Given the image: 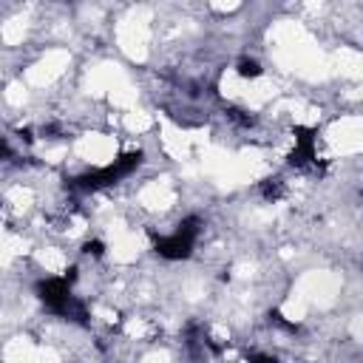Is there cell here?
Wrapping results in <instances>:
<instances>
[{
    "instance_id": "obj_1",
    "label": "cell",
    "mask_w": 363,
    "mask_h": 363,
    "mask_svg": "<svg viewBox=\"0 0 363 363\" xmlns=\"http://www.w3.org/2000/svg\"><path fill=\"white\" fill-rule=\"evenodd\" d=\"M139 164H142V150H130V153H122L119 159H113L111 164H105V167H99V170H88V173H82V176H74V179L68 182V187L77 190V193H94V190L111 187V184H116L119 179L130 176Z\"/></svg>"
},
{
    "instance_id": "obj_2",
    "label": "cell",
    "mask_w": 363,
    "mask_h": 363,
    "mask_svg": "<svg viewBox=\"0 0 363 363\" xmlns=\"http://www.w3.org/2000/svg\"><path fill=\"white\" fill-rule=\"evenodd\" d=\"M201 233V218L199 216H184L176 227L173 235H156L150 233L153 238V250L164 258V261H184L193 255V247H196V238Z\"/></svg>"
},
{
    "instance_id": "obj_3",
    "label": "cell",
    "mask_w": 363,
    "mask_h": 363,
    "mask_svg": "<svg viewBox=\"0 0 363 363\" xmlns=\"http://www.w3.org/2000/svg\"><path fill=\"white\" fill-rule=\"evenodd\" d=\"M34 292H37V298H40L54 315H62L65 306H68V301L74 298V295H71V284H68L65 278H43V281H37Z\"/></svg>"
},
{
    "instance_id": "obj_4",
    "label": "cell",
    "mask_w": 363,
    "mask_h": 363,
    "mask_svg": "<svg viewBox=\"0 0 363 363\" xmlns=\"http://www.w3.org/2000/svg\"><path fill=\"white\" fill-rule=\"evenodd\" d=\"M292 133H295V147L289 153V164L292 167H306L309 162H315V128L295 125Z\"/></svg>"
},
{
    "instance_id": "obj_5",
    "label": "cell",
    "mask_w": 363,
    "mask_h": 363,
    "mask_svg": "<svg viewBox=\"0 0 363 363\" xmlns=\"http://www.w3.org/2000/svg\"><path fill=\"white\" fill-rule=\"evenodd\" d=\"M258 190H261V196H264L267 201H278V199L284 196V179H281V176L264 179V182L258 184Z\"/></svg>"
},
{
    "instance_id": "obj_6",
    "label": "cell",
    "mask_w": 363,
    "mask_h": 363,
    "mask_svg": "<svg viewBox=\"0 0 363 363\" xmlns=\"http://www.w3.org/2000/svg\"><path fill=\"white\" fill-rule=\"evenodd\" d=\"M235 71H238V77H244V79H255V77H261V74H264L261 62H258V60H252V57H241V60L235 62Z\"/></svg>"
},
{
    "instance_id": "obj_7",
    "label": "cell",
    "mask_w": 363,
    "mask_h": 363,
    "mask_svg": "<svg viewBox=\"0 0 363 363\" xmlns=\"http://www.w3.org/2000/svg\"><path fill=\"white\" fill-rule=\"evenodd\" d=\"M224 113H227V119L235 122L238 128H252V125H255V116H252L250 111H241V108H233V105H230Z\"/></svg>"
},
{
    "instance_id": "obj_8",
    "label": "cell",
    "mask_w": 363,
    "mask_h": 363,
    "mask_svg": "<svg viewBox=\"0 0 363 363\" xmlns=\"http://www.w3.org/2000/svg\"><path fill=\"white\" fill-rule=\"evenodd\" d=\"M269 323H275L278 329H284V332H289V335H298L301 332V323H295V320H286L278 309H269Z\"/></svg>"
},
{
    "instance_id": "obj_9",
    "label": "cell",
    "mask_w": 363,
    "mask_h": 363,
    "mask_svg": "<svg viewBox=\"0 0 363 363\" xmlns=\"http://www.w3.org/2000/svg\"><path fill=\"white\" fill-rule=\"evenodd\" d=\"M82 252H85V255H91V258H102V255H105V244H102L99 238L85 241V244H82Z\"/></svg>"
},
{
    "instance_id": "obj_10",
    "label": "cell",
    "mask_w": 363,
    "mask_h": 363,
    "mask_svg": "<svg viewBox=\"0 0 363 363\" xmlns=\"http://www.w3.org/2000/svg\"><path fill=\"white\" fill-rule=\"evenodd\" d=\"M247 363H278V360H275L272 354H252Z\"/></svg>"
},
{
    "instance_id": "obj_11",
    "label": "cell",
    "mask_w": 363,
    "mask_h": 363,
    "mask_svg": "<svg viewBox=\"0 0 363 363\" xmlns=\"http://www.w3.org/2000/svg\"><path fill=\"white\" fill-rule=\"evenodd\" d=\"M11 156H14V150H11V147H9V142L0 136V159H11Z\"/></svg>"
}]
</instances>
